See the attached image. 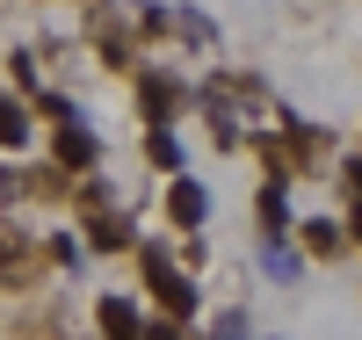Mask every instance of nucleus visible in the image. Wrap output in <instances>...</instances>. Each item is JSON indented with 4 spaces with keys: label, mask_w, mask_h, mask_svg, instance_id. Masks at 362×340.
<instances>
[{
    "label": "nucleus",
    "mask_w": 362,
    "mask_h": 340,
    "mask_svg": "<svg viewBox=\"0 0 362 340\" xmlns=\"http://www.w3.org/2000/svg\"><path fill=\"white\" fill-rule=\"evenodd\" d=\"M145 275H153V290L167 297V312H174V319H189V312H196V290L181 283V275H174V268H167L160 254H145Z\"/></svg>",
    "instance_id": "1"
},
{
    "label": "nucleus",
    "mask_w": 362,
    "mask_h": 340,
    "mask_svg": "<svg viewBox=\"0 0 362 340\" xmlns=\"http://www.w3.org/2000/svg\"><path fill=\"white\" fill-rule=\"evenodd\" d=\"M102 326H109V340H138V312H131L124 297H109V304H102Z\"/></svg>",
    "instance_id": "4"
},
{
    "label": "nucleus",
    "mask_w": 362,
    "mask_h": 340,
    "mask_svg": "<svg viewBox=\"0 0 362 340\" xmlns=\"http://www.w3.org/2000/svg\"><path fill=\"white\" fill-rule=\"evenodd\" d=\"M167 210H174V225H203V189H196V181H174Z\"/></svg>",
    "instance_id": "2"
},
{
    "label": "nucleus",
    "mask_w": 362,
    "mask_h": 340,
    "mask_svg": "<svg viewBox=\"0 0 362 340\" xmlns=\"http://www.w3.org/2000/svg\"><path fill=\"white\" fill-rule=\"evenodd\" d=\"M305 246H312V254H341L348 232H341V225H305Z\"/></svg>",
    "instance_id": "6"
},
{
    "label": "nucleus",
    "mask_w": 362,
    "mask_h": 340,
    "mask_svg": "<svg viewBox=\"0 0 362 340\" xmlns=\"http://www.w3.org/2000/svg\"><path fill=\"white\" fill-rule=\"evenodd\" d=\"M261 218H268V232H283V225H290V210H283V189H268V196H261Z\"/></svg>",
    "instance_id": "7"
},
{
    "label": "nucleus",
    "mask_w": 362,
    "mask_h": 340,
    "mask_svg": "<svg viewBox=\"0 0 362 340\" xmlns=\"http://www.w3.org/2000/svg\"><path fill=\"white\" fill-rule=\"evenodd\" d=\"M145 145H153V160H160V167H181V145H174L167 131H153V138H145Z\"/></svg>",
    "instance_id": "8"
},
{
    "label": "nucleus",
    "mask_w": 362,
    "mask_h": 340,
    "mask_svg": "<svg viewBox=\"0 0 362 340\" xmlns=\"http://www.w3.org/2000/svg\"><path fill=\"white\" fill-rule=\"evenodd\" d=\"M58 160H66V167H87V160H95V138H87L80 123H66V131H58Z\"/></svg>",
    "instance_id": "3"
},
{
    "label": "nucleus",
    "mask_w": 362,
    "mask_h": 340,
    "mask_svg": "<svg viewBox=\"0 0 362 340\" xmlns=\"http://www.w3.org/2000/svg\"><path fill=\"white\" fill-rule=\"evenodd\" d=\"M29 138V116H22V102H0V145H22Z\"/></svg>",
    "instance_id": "5"
},
{
    "label": "nucleus",
    "mask_w": 362,
    "mask_h": 340,
    "mask_svg": "<svg viewBox=\"0 0 362 340\" xmlns=\"http://www.w3.org/2000/svg\"><path fill=\"white\" fill-rule=\"evenodd\" d=\"M138 340H181L174 326H138Z\"/></svg>",
    "instance_id": "9"
}]
</instances>
